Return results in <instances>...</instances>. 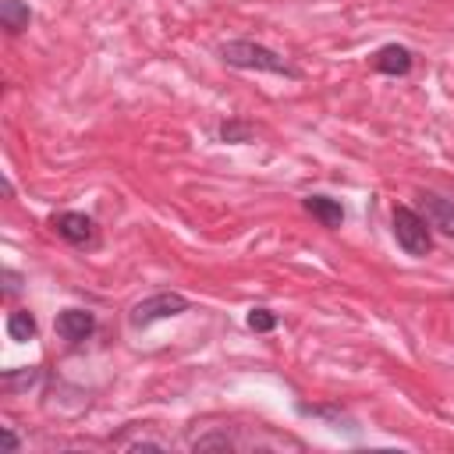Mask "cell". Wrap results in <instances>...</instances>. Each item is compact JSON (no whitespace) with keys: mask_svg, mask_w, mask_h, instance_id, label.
I'll list each match as a JSON object with an SVG mask.
<instances>
[{"mask_svg":"<svg viewBox=\"0 0 454 454\" xmlns=\"http://www.w3.org/2000/svg\"><path fill=\"white\" fill-rule=\"evenodd\" d=\"M429 227H433V223H429L422 213H415L411 206H394V238H397V245H401L408 255H415V259L429 255V248H433Z\"/></svg>","mask_w":454,"mask_h":454,"instance_id":"obj_2","label":"cell"},{"mask_svg":"<svg viewBox=\"0 0 454 454\" xmlns=\"http://www.w3.org/2000/svg\"><path fill=\"white\" fill-rule=\"evenodd\" d=\"M35 316L28 312V309H14L11 316H7V333H11V340H32L35 337Z\"/></svg>","mask_w":454,"mask_h":454,"instance_id":"obj_10","label":"cell"},{"mask_svg":"<svg viewBox=\"0 0 454 454\" xmlns=\"http://www.w3.org/2000/svg\"><path fill=\"white\" fill-rule=\"evenodd\" d=\"M411 50L408 46H401V43H390V46H383L380 53H376V71H383V74H408L411 71Z\"/></svg>","mask_w":454,"mask_h":454,"instance_id":"obj_7","label":"cell"},{"mask_svg":"<svg viewBox=\"0 0 454 454\" xmlns=\"http://www.w3.org/2000/svg\"><path fill=\"white\" fill-rule=\"evenodd\" d=\"M92 330H96V316H92L89 309H64V312L57 316V333H60L67 344L89 340Z\"/></svg>","mask_w":454,"mask_h":454,"instance_id":"obj_4","label":"cell"},{"mask_svg":"<svg viewBox=\"0 0 454 454\" xmlns=\"http://www.w3.org/2000/svg\"><path fill=\"white\" fill-rule=\"evenodd\" d=\"M252 131H255V128H252L248 121H234V117L220 124V138H223V142H248Z\"/></svg>","mask_w":454,"mask_h":454,"instance_id":"obj_12","label":"cell"},{"mask_svg":"<svg viewBox=\"0 0 454 454\" xmlns=\"http://www.w3.org/2000/svg\"><path fill=\"white\" fill-rule=\"evenodd\" d=\"M4 291H7V294H18V291H21V273L4 270Z\"/></svg>","mask_w":454,"mask_h":454,"instance_id":"obj_15","label":"cell"},{"mask_svg":"<svg viewBox=\"0 0 454 454\" xmlns=\"http://www.w3.org/2000/svg\"><path fill=\"white\" fill-rule=\"evenodd\" d=\"M245 323H248V330H255V333H270V330L277 326V312H270V309H252V312L245 316Z\"/></svg>","mask_w":454,"mask_h":454,"instance_id":"obj_14","label":"cell"},{"mask_svg":"<svg viewBox=\"0 0 454 454\" xmlns=\"http://www.w3.org/2000/svg\"><path fill=\"white\" fill-rule=\"evenodd\" d=\"M28 21H32V7H28V4H21V0H0V25H4L11 35L25 32Z\"/></svg>","mask_w":454,"mask_h":454,"instance_id":"obj_9","label":"cell"},{"mask_svg":"<svg viewBox=\"0 0 454 454\" xmlns=\"http://www.w3.org/2000/svg\"><path fill=\"white\" fill-rule=\"evenodd\" d=\"M422 206H426V220L447 234H454V199H443V195H433L426 192L422 195Z\"/></svg>","mask_w":454,"mask_h":454,"instance_id":"obj_8","label":"cell"},{"mask_svg":"<svg viewBox=\"0 0 454 454\" xmlns=\"http://www.w3.org/2000/svg\"><path fill=\"white\" fill-rule=\"evenodd\" d=\"M301 206H305L323 227H330V231H337V227L344 223V206H340L337 199H330V195H305Z\"/></svg>","mask_w":454,"mask_h":454,"instance_id":"obj_6","label":"cell"},{"mask_svg":"<svg viewBox=\"0 0 454 454\" xmlns=\"http://www.w3.org/2000/svg\"><path fill=\"white\" fill-rule=\"evenodd\" d=\"M192 450H234V440L227 433H206L192 440Z\"/></svg>","mask_w":454,"mask_h":454,"instance_id":"obj_13","label":"cell"},{"mask_svg":"<svg viewBox=\"0 0 454 454\" xmlns=\"http://www.w3.org/2000/svg\"><path fill=\"white\" fill-rule=\"evenodd\" d=\"M4 447H7V450H18V436H14L11 426H4Z\"/></svg>","mask_w":454,"mask_h":454,"instance_id":"obj_16","label":"cell"},{"mask_svg":"<svg viewBox=\"0 0 454 454\" xmlns=\"http://www.w3.org/2000/svg\"><path fill=\"white\" fill-rule=\"evenodd\" d=\"M181 312H188V298L184 294H177V291H156V294H149V298H142L135 309H131V326H153L156 319H170V316H181Z\"/></svg>","mask_w":454,"mask_h":454,"instance_id":"obj_3","label":"cell"},{"mask_svg":"<svg viewBox=\"0 0 454 454\" xmlns=\"http://www.w3.org/2000/svg\"><path fill=\"white\" fill-rule=\"evenodd\" d=\"M53 231H57L64 241H71V245H89V241L96 238V223H92V216H85V213H57V216H53Z\"/></svg>","mask_w":454,"mask_h":454,"instance_id":"obj_5","label":"cell"},{"mask_svg":"<svg viewBox=\"0 0 454 454\" xmlns=\"http://www.w3.org/2000/svg\"><path fill=\"white\" fill-rule=\"evenodd\" d=\"M39 365H28V369H7L4 372V387L7 390H28V387H35L39 383Z\"/></svg>","mask_w":454,"mask_h":454,"instance_id":"obj_11","label":"cell"},{"mask_svg":"<svg viewBox=\"0 0 454 454\" xmlns=\"http://www.w3.org/2000/svg\"><path fill=\"white\" fill-rule=\"evenodd\" d=\"M220 57L223 64L231 67H241V71H270V74H280V78H301V71L280 57L277 50L262 46V43H252V39H231L220 46Z\"/></svg>","mask_w":454,"mask_h":454,"instance_id":"obj_1","label":"cell"}]
</instances>
